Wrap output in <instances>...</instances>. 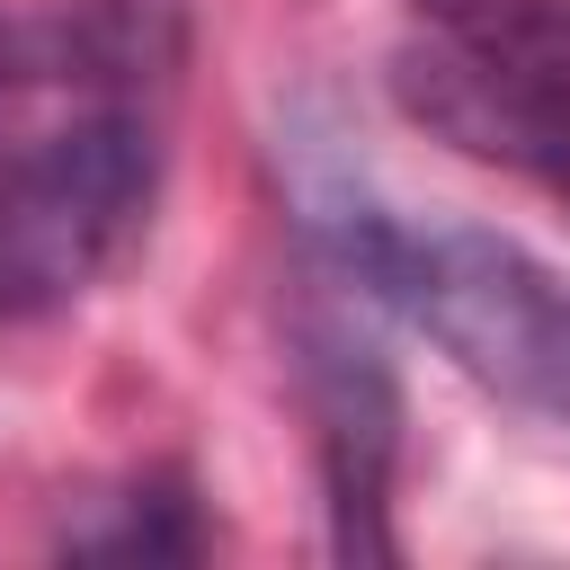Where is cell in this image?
<instances>
[{
	"instance_id": "1",
	"label": "cell",
	"mask_w": 570,
	"mask_h": 570,
	"mask_svg": "<svg viewBox=\"0 0 570 570\" xmlns=\"http://www.w3.org/2000/svg\"><path fill=\"white\" fill-rule=\"evenodd\" d=\"M312 240L338 285L410 321L463 383L570 436V276L525 240L445 214H392L374 196L312 205Z\"/></svg>"
},
{
	"instance_id": "2",
	"label": "cell",
	"mask_w": 570,
	"mask_h": 570,
	"mask_svg": "<svg viewBox=\"0 0 570 570\" xmlns=\"http://www.w3.org/2000/svg\"><path fill=\"white\" fill-rule=\"evenodd\" d=\"M160 196V134L142 107L98 98L0 151V321L89 303L142 240Z\"/></svg>"
},
{
	"instance_id": "3",
	"label": "cell",
	"mask_w": 570,
	"mask_h": 570,
	"mask_svg": "<svg viewBox=\"0 0 570 570\" xmlns=\"http://www.w3.org/2000/svg\"><path fill=\"white\" fill-rule=\"evenodd\" d=\"M428 45L401 53V107L445 142L570 187V0H410Z\"/></svg>"
},
{
	"instance_id": "4",
	"label": "cell",
	"mask_w": 570,
	"mask_h": 570,
	"mask_svg": "<svg viewBox=\"0 0 570 570\" xmlns=\"http://www.w3.org/2000/svg\"><path fill=\"white\" fill-rule=\"evenodd\" d=\"M303 410H312V454L330 490V552L338 561H392V463H401V383L356 338L347 321L312 312L303 321Z\"/></svg>"
},
{
	"instance_id": "5",
	"label": "cell",
	"mask_w": 570,
	"mask_h": 570,
	"mask_svg": "<svg viewBox=\"0 0 570 570\" xmlns=\"http://www.w3.org/2000/svg\"><path fill=\"white\" fill-rule=\"evenodd\" d=\"M116 508V525H71L62 543L71 552H142V561H178V552H196L205 543V525H196V508H187V490H125V499H107Z\"/></svg>"
},
{
	"instance_id": "6",
	"label": "cell",
	"mask_w": 570,
	"mask_h": 570,
	"mask_svg": "<svg viewBox=\"0 0 570 570\" xmlns=\"http://www.w3.org/2000/svg\"><path fill=\"white\" fill-rule=\"evenodd\" d=\"M187 0H80V45L107 71H160L178 53Z\"/></svg>"
}]
</instances>
